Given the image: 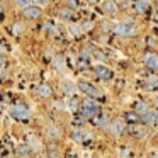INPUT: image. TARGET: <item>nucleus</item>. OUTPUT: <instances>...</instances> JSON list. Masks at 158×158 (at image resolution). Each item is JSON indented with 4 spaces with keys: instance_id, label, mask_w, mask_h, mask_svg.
<instances>
[{
    "instance_id": "1",
    "label": "nucleus",
    "mask_w": 158,
    "mask_h": 158,
    "mask_svg": "<svg viewBox=\"0 0 158 158\" xmlns=\"http://www.w3.org/2000/svg\"><path fill=\"white\" fill-rule=\"evenodd\" d=\"M100 112V107L97 106L95 102H94L92 99H87V100H83V104H82V109H80V114H82V117H95L97 114Z\"/></svg>"
},
{
    "instance_id": "2",
    "label": "nucleus",
    "mask_w": 158,
    "mask_h": 158,
    "mask_svg": "<svg viewBox=\"0 0 158 158\" xmlns=\"http://www.w3.org/2000/svg\"><path fill=\"white\" fill-rule=\"evenodd\" d=\"M114 32L117 36H123V38H131V36L136 34V26L127 21V22H123V24H117L114 27Z\"/></svg>"
},
{
    "instance_id": "3",
    "label": "nucleus",
    "mask_w": 158,
    "mask_h": 158,
    "mask_svg": "<svg viewBox=\"0 0 158 158\" xmlns=\"http://www.w3.org/2000/svg\"><path fill=\"white\" fill-rule=\"evenodd\" d=\"M10 116L12 117H15V119H22V121H26V119H29V109L27 107H24V106H12L10 107Z\"/></svg>"
},
{
    "instance_id": "4",
    "label": "nucleus",
    "mask_w": 158,
    "mask_h": 158,
    "mask_svg": "<svg viewBox=\"0 0 158 158\" xmlns=\"http://www.w3.org/2000/svg\"><path fill=\"white\" fill-rule=\"evenodd\" d=\"M127 133L131 138L134 139H143L146 136V129H144L143 124H133V126H127Z\"/></svg>"
},
{
    "instance_id": "5",
    "label": "nucleus",
    "mask_w": 158,
    "mask_h": 158,
    "mask_svg": "<svg viewBox=\"0 0 158 158\" xmlns=\"http://www.w3.org/2000/svg\"><path fill=\"white\" fill-rule=\"evenodd\" d=\"M78 89L82 90L83 94H87L89 97H94V99H97V97H100V92L95 89V87L92 85V83L89 82H80L78 83Z\"/></svg>"
},
{
    "instance_id": "6",
    "label": "nucleus",
    "mask_w": 158,
    "mask_h": 158,
    "mask_svg": "<svg viewBox=\"0 0 158 158\" xmlns=\"http://www.w3.org/2000/svg\"><path fill=\"white\" fill-rule=\"evenodd\" d=\"M109 127H110V133H112L114 136H123L127 131V124L124 123V121H116V123H112Z\"/></svg>"
},
{
    "instance_id": "7",
    "label": "nucleus",
    "mask_w": 158,
    "mask_h": 158,
    "mask_svg": "<svg viewBox=\"0 0 158 158\" xmlns=\"http://www.w3.org/2000/svg\"><path fill=\"white\" fill-rule=\"evenodd\" d=\"M94 70H95V73H97V77H99V78H102V80H110V78H112V70L107 68V66L97 65Z\"/></svg>"
},
{
    "instance_id": "8",
    "label": "nucleus",
    "mask_w": 158,
    "mask_h": 158,
    "mask_svg": "<svg viewBox=\"0 0 158 158\" xmlns=\"http://www.w3.org/2000/svg\"><path fill=\"white\" fill-rule=\"evenodd\" d=\"M92 123L95 124V126H99V127H109L110 126L107 116H106V114H102V112H99L95 117H92Z\"/></svg>"
},
{
    "instance_id": "9",
    "label": "nucleus",
    "mask_w": 158,
    "mask_h": 158,
    "mask_svg": "<svg viewBox=\"0 0 158 158\" xmlns=\"http://www.w3.org/2000/svg\"><path fill=\"white\" fill-rule=\"evenodd\" d=\"M24 17H27V19H39V17H41V9L36 7V5H31V7L24 9Z\"/></svg>"
},
{
    "instance_id": "10",
    "label": "nucleus",
    "mask_w": 158,
    "mask_h": 158,
    "mask_svg": "<svg viewBox=\"0 0 158 158\" xmlns=\"http://www.w3.org/2000/svg\"><path fill=\"white\" fill-rule=\"evenodd\" d=\"M124 123L127 126H133V124H139V114L136 110H131V112L124 114Z\"/></svg>"
},
{
    "instance_id": "11",
    "label": "nucleus",
    "mask_w": 158,
    "mask_h": 158,
    "mask_svg": "<svg viewBox=\"0 0 158 158\" xmlns=\"http://www.w3.org/2000/svg\"><path fill=\"white\" fill-rule=\"evenodd\" d=\"M150 123H155V112L151 109L148 110V112H144V114H141V116H139V124L146 126V124H150Z\"/></svg>"
},
{
    "instance_id": "12",
    "label": "nucleus",
    "mask_w": 158,
    "mask_h": 158,
    "mask_svg": "<svg viewBox=\"0 0 158 158\" xmlns=\"http://www.w3.org/2000/svg\"><path fill=\"white\" fill-rule=\"evenodd\" d=\"M144 65H146L148 68H151V70H158V56L148 55L146 58H144Z\"/></svg>"
},
{
    "instance_id": "13",
    "label": "nucleus",
    "mask_w": 158,
    "mask_h": 158,
    "mask_svg": "<svg viewBox=\"0 0 158 158\" xmlns=\"http://www.w3.org/2000/svg\"><path fill=\"white\" fill-rule=\"evenodd\" d=\"M72 138H73V141H77V143H83L85 138H90V134H87L85 131H82V129H77L75 133L72 134Z\"/></svg>"
},
{
    "instance_id": "14",
    "label": "nucleus",
    "mask_w": 158,
    "mask_h": 158,
    "mask_svg": "<svg viewBox=\"0 0 158 158\" xmlns=\"http://www.w3.org/2000/svg\"><path fill=\"white\" fill-rule=\"evenodd\" d=\"M15 153H17V156L26 158V156H29V155H31V146H29V144H21V146H17Z\"/></svg>"
},
{
    "instance_id": "15",
    "label": "nucleus",
    "mask_w": 158,
    "mask_h": 158,
    "mask_svg": "<svg viewBox=\"0 0 158 158\" xmlns=\"http://www.w3.org/2000/svg\"><path fill=\"white\" fill-rule=\"evenodd\" d=\"M38 95L41 97V99H48V97H51V89L43 83V85L38 87Z\"/></svg>"
},
{
    "instance_id": "16",
    "label": "nucleus",
    "mask_w": 158,
    "mask_h": 158,
    "mask_svg": "<svg viewBox=\"0 0 158 158\" xmlns=\"http://www.w3.org/2000/svg\"><path fill=\"white\" fill-rule=\"evenodd\" d=\"M102 9L106 12H110V14H112V12L117 10V4L114 2V0H106V2L102 4Z\"/></svg>"
},
{
    "instance_id": "17",
    "label": "nucleus",
    "mask_w": 158,
    "mask_h": 158,
    "mask_svg": "<svg viewBox=\"0 0 158 158\" xmlns=\"http://www.w3.org/2000/svg\"><path fill=\"white\" fill-rule=\"evenodd\" d=\"M134 9H136L138 14H144L148 10V2L146 0H138L136 4H134Z\"/></svg>"
},
{
    "instance_id": "18",
    "label": "nucleus",
    "mask_w": 158,
    "mask_h": 158,
    "mask_svg": "<svg viewBox=\"0 0 158 158\" xmlns=\"http://www.w3.org/2000/svg\"><path fill=\"white\" fill-rule=\"evenodd\" d=\"M48 138L49 139H58L60 136H61V133H60V129L58 127H55V126H51V127H48Z\"/></svg>"
},
{
    "instance_id": "19",
    "label": "nucleus",
    "mask_w": 158,
    "mask_h": 158,
    "mask_svg": "<svg viewBox=\"0 0 158 158\" xmlns=\"http://www.w3.org/2000/svg\"><path fill=\"white\" fill-rule=\"evenodd\" d=\"M148 110H150V106H148L146 102H143V100H139V102L136 104V112L139 114H144V112H148Z\"/></svg>"
},
{
    "instance_id": "20",
    "label": "nucleus",
    "mask_w": 158,
    "mask_h": 158,
    "mask_svg": "<svg viewBox=\"0 0 158 158\" xmlns=\"http://www.w3.org/2000/svg\"><path fill=\"white\" fill-rule=\"evenodd\" d=\"M63 90H65V94H73L75 92V85L72 82H65L63 83Z\"/></svg>"
},
{
    "instance_id": "21",
    "label": "nucleus",
    "mask_w": 158,
    "mask_h": 158,
    "mask_svg": "<svg viewBox=\"0 0 158 158\" xmlns=\"http://www.w3.org/2000/svg\"><path fill=\"white\" fill-rule=\"evenodd\" d=\"M46 158H61V155H60L58 150H53L51 146V150H48V153H46Z\"/></svg>"
},
{
    "instance_id": "22",
    "label": "nucleus",
    "mask_w": 158,
    "mask_h": 158,
    "mask_svg": "<svg viewBox=\"0 0 158 158\" xmlns=\"http://www.w3.org/2000/svg\"><path fill=\"white\" fill-rule=\"evenodd\" d=\"M60 17H61L63 21H70V19H72V12L70 10H61L60 12Z\"/></svg>"
},
{
    "instance_id": "23",
    "label": "nucleus",
    "mask_w": 158,
    "mask_h": 158,
    "mask_svg": "<svg viewBox=\"0 0 158 158\" xmlns=\"http://www.w3.org/2000/svg\"><path fill=\"white\" fill-rule=\"evenodd\" d=\"M66 4H68V9L73 10V9H78V0H66Z\"/></svg>"
},
{
    "instance_id": "24",
    "label": "nucleus",
    "mask_w": 158,
    "mask_h": 158,
    "mask_svg": "<svg viewBox=\"0 0 158 158\" xmlns=\"http://www.w3.org/2000/svg\"><path fill=\"white\" fill-rule=\"evenodd\" d=\"M70 32H72V36H80L82 27H78V26H72V27H70Z\"/></svg>"
},
{
    "instance_id": "25",
    "label": "nucleus",
    "mask_w": 158,
    "mask_h": 158,
    "mask_svg": "<svg viewBox=\"0 0 158 158\" xmlns=\"http://www.w3.org/2000/svg\"><path fill=\"white\" fill-rule=\"evenodd\" d=\"M17 4L21 5V7L27 9V7H31V4H32V0H17Z\"/></svg>"
},
{
    "instance_id": "26",
    "label": "nucleus",
    "mask_w": 158,
    "mask_h": 158,
    "mask_svg": "<svg viewBox=\"0 0 158 158\" xmlns=\"http://www.w3.org/2000/svg\"><path fill=\"white\" fill-rule=\"evenodd\" d=\"M12 32H14V34H21V32H22V26L21 24L12 26Z\"/></svg>"
},
{
    "instance_id": "27",
    "label": "nucleus",
    "mask_w": 158,
    "mask_h": 158,
    "mask_svg": "<svg viewBox=\"0 0 158 158\" xmlns=\"http://www.w3.org/2000/svg\"><path fill=\"white\" fill-rule=\"evenodd\" d=\"M80 27H82V31H89V29H92V27H94V24H92V22H85V24L80 26Z\"/></svg>"
},
{
    "instance_id": "28",
    "label": "nucleus",
    "mask_w": 158,
    "mask_h": 158,
    "mask_svg": "<svg viewBox=\"0 0 158 158\" xmlns=\"http://www.w3.org/2000/svg\"><path fill=\"white\" fill-rule=\"evenodd\" d=\"M34 4H39V5H48L49 4V0H32Z\"/></svg>"
},
{
    "instance_id": "29",
    "label": "nucleus",
    "mask_w": 158,
    "mask_h": 158,
    "mask_svg": "<svg viewBox=\"0 0 158 158\" xmlns=\"http://www.w3.org/2000/svg\"><path fill=\"white\" fill-rule=\"evenodd\" d=\"M77 106H78V102H77L75 99H72V102H70V109L75 110V109H77Z\"/></svg>"
},
{
    "instance_id": "30",
    "label": "nucleus",
    "mask_w": 158,
    "mask_h": 158,
    "mask_svg": "<svg viewBox=\"0 0 158 158\" xmlns=\"http://www.w3.org/2000/svg\"><path fill=\"white\" fill-rule=\"evenodd\" d=\"M129 153H131V150H127V148H123V156H124V158H129Z\"/></svg>"
},
{
    "instance_id": "31",
    "label": "nucleus",
    "mask_w": 158,
    "mask_h": 158,
    "mask_svg": "<svg viewBox=\"0 0 158 158\" xmlns=\"http://www.w3.org/2000/svg\"><path fill=\"white\" fill-rule=\"evenodd\" d=\"M146 41H148V44H150V46H155V38H151V36H150Z\"/></svg>"
},
{
    "instance_id": "32",
    "label": "nucleus",
    "mask_w": 158,
    "mask_h": 158,
    "mask_svg": "<svg viewBox=\"0 0 158 158\" xmlns=\"http://www.w3.org/2000/svg\"><path fill=\"white\" fill-rule=\"evenodd\" d=\"M150 158H158V153H156V151H153V153H150Z\"/></svg>"
},
{
    "instance_id": "33",
    "label": "nucleus",
    "mask_w": 158,
    "mask_h": 158,
    "mask_svg": "<svg viewBox=\"0 0 158 158\" xmlns=\"http://www.w3.org/2000/svg\"><path fill=\"white\" fill-rule=\"evenodd\" d=\"M4 65V58H2V56H0V66Z\"/></svg>"
},
{
    "instance_id": "34",
    "label": "nucleus",
    "mask_w": 158,
    "mask_h": 158,
    "mask_svg": "<svg viewBox=\"0 0 158 158\" xmlns=\"http://www.w3.org/2000/svg\"><path fill=\"white\" fill-rule=\"evenodd\" d=\"M66 158H77V156H73V155H68V156H66Z\"/></svg>"
},
{
    "instance_id": "35",
    "label": "nucleus",
    "mask_w": 158,
    "mask_h": 158,
    "mask_svg": "<svg viewBox=\"0 0 158 158\" xmlns=\"http://www.w3.org/2000/svg\"><path fill=\"white\" fill-rule=\"evenodd\" d=\"M156 109H158V99H156Z\"/></svg>"
},
{
    "instance_id": "36",
    "label": "nucleus",
    "mask_w": 158,
    "mask_h": 158,
    "mask_svg": "<svg viewBox=\"0 0 158 158\" xmlns=\"http://www.w3.org/2000/svg\"><path fill=\"white\" fill-rule=\"evenodd\" d=\"M90 2H97V0H90Z\"/></svg>"
},
{
    "instance_id": "37",
    "label": "nucleus",
    "mask_w": 158,
    "mask_h": 158,
    "mask_svg": "<svg viewBox=\"0 0 158 158\" xmlns=\"http://www.w3.org/2000/svg\"><path fill=\"white\" fill-rule=\"evenodd\" d=\"M0 158H2V155H0Z\"/></svg>"
}]
</instances>
